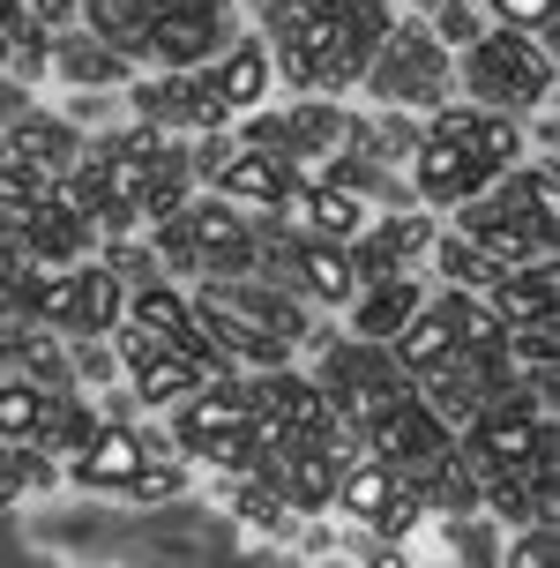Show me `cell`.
<instances>
[{
  "instance_id": "1",
  "label": "cell",
  "mask_w": 560,
  "mask_h": 568,
  "mask_svg": "<svg viewBox=\"0 0 560 568\" xmlns=\"http://www.w3.org/2000/svg\"><path fill=\"white\" fill-rule=\"evenodd\" d=\"M546 75H553V60H546V38H531V30H501V38L471 45V83L486 98H538Z\"/></svg>"
},
{
  "instance_id": "2",
  "label": "cell",
  "mask_w": 560,
  "mask_h": 568,
  "mask_svg": "<svg viewBox=\"0 0 560 568\" xmlns=\"http://www.w3.org/2000/svg\"><path fill=\"white\" fill-rule=\"evenodd\" d=\"M217 8H224V0H187V8H165V16H142V53H157L165 68L217 60V45H224Z\"/></svg>"
},
{
  "instance_id": "3",
  "label": "cell",
  "mask_w": 560,
  "mask_h": 568,
  "mask_svg": "<svg viewBox=\"0 0 560 568\" xmlns=\"http://www.w3.org/2000/svg\"><path fill=\"white\" fill-rule=\"evenodd\" d=\"M112 344H120V359L135 367V397L142 404H180V397H195L202 382H210L195 359H180V352H165L157 337H142L135 322H128V329H112Z\"/></svg>"
},
{
  "instance_id": "4",
  "label": "cell",
  "mask_w": 560,
  "mask_h": 568,
  "mask_svg": "<svg viewBox=\"0 0 560 568\" xmlns=\"http://www.w3.org/2000/svg\"><path fill=\"white\" fill-rule=\"evenodd\" d=\"M366 449H374V464H419V456H448V434L426 404L396 397L389 412L366 419Z\"/></svg>"
},
{
  "instance_id": "5",
  "label": "cell",
  "mask_w": 560,
  "mask_h": 568,
  "mask_svg": "<svg viewBox=\"0 0 560 568\" xmlns=\"http://www.w3.org/2000/svg\"><path fill=\"white\" fill-rule=\"evenodd\" d=\"M493 180H501V172L478 165L464 142H434L426 135V150H419V195L426 202H478Z\"/></svg>"
},
{
  "instance_id": "6",
  "label": "cell",
  "mask_w": 560,
  "mask_h": 568,
  "mask_svg": "<svg viewBox=\"0 0 560 568\" xmlns=\"http://www.w3.org/2000/svg\"><path fill=\"white\" fill-rule=\"evenodd\" d=\"M142 464H150V449H142L135 426H98L75 449V486H128Z\"/></svg>"
},
{
  "instance_id": "7",
  "label": "cell",
  "mask_w": 560,
  "mask_h": 568,
  "mask_svg": "<svg viewBox=\"0 0 560 568\" xmlns=\"http://www.w3.org/2000/svg\"><path fill=\"white\" fill-rule=\"evenodd\" d=\"M202 83H210V98H217L224 113L262 105V90H269V45H262V38H232V53H224Z\"/></svg>"
},
{
  "instance_id": "8",
  "label": "cell",
  "mask_w": 560,
  "mask_h": 568,
  "mask_svg": "<svg viewBox=\"0 0 560 568\" xmlns=\"http://www.w3.org/2000/svg\"><path fill=\"white\" fill-rule=\"evenodd\" d=\"M486 300H493V314H501L508 329H516V322H553V255L523 262V270H501V284H493Z\"/></svg>"
},
{
  "instance_id": "9",
  "label": "cell",
  "mask_w": 560,
  "mask_h": 568,
  "mask_svg": "<svg viewBox=\"0 0 560 568\" xmlns=\"http://www.w3.org/2000/svg\"><path fill=\"white\" fill-rule=\"evenodd\" d=\"M396 352H389V367L396 374H434L456 352V329H448V307H426V314H411L404 329H396Z\"/></svg>"
},
{
  "instance_id": "10",
  "label": "cell",
  "mask_w": 560,
  "mask_h": 568,
  "mask_svg": "<svg viewBox=\"0 0 560 568\" xmlns=\"http://www.w3.org/2000/svg\"><path fill=\"white\" fill-rule=\"evenodd\" d=\"M128 322H135L142 337H157L165 352H180V337H195V307L172 284H142L135 300H128Z\"/></svg>"
},
{
  "instance_id": "11",
  "label": "cell",
  "mask_w": 560,
  "mask_h": 568,
  "mask_svg": "<svg viewBox=\"0 0 560 568\" xmlns=\"http://www.w3.org/2000/svg\"><path fill=\"white\" fill-rule=\"evenodd\" d=\"M217 187H224V202H284L292 195L284 158H269V150H240V158L217 172Z\"/></svg>"
},
{
  "instance_id": "12",
  "label": "cell",
  "mask_w": 560,
  "mask_h": 568,
  "mask_svg": "<svg viewBox=\"0 0 560 568\" xmlns=\"http://www.w3.org/2000/svg\"><path fill=\"white\" fill-rule=\"evenodd\" d=\"M292 270H299L307 292H322V300H352V292H359V262H352V247H329V240L292 247Z\"/></svg>"
},
{
  "instance_id": "13",
  "label": "cell",
  "mask_w": 560,
  "mask_h": 568,
  "mask_svg": "<svg viewBox=\"0 0 560 568\" xmlns=\"http://www.w3.org/2000/svg\"><path fill=\"white\" fill-rule=\"evenodd\" d=\"M60 397L38 389V382H0V442H38L53 426Z\"/></svg>"
},
{
  "instance_id": "14",
  "label": "cell",
  "mask_w": 560,
  "mask_h": 568,
  "mask_svg": "<svg viewBox=\"0 0 560 568\" xmlns=\"http://www.w3.org/2000/svg\"><path fill=\"white\" fill-rule=\"evenodd\" d=\"M307 232H314V240H329V247L366 240V202H359V187H322V195H307Z\"/></svg>"
},
{
  "instance_id": "15",
  "label": "cell",
  "mask_w": 560,
  "mask_h": 568,
  "mask_svg": "<svg viewBox=\"0 0 560 568\" xmlns=\"http://www.w3.org/2000/svg\"><path fill=\"white\" fill-rule=\"evenodd\" d=\"M448 307V329H456V352H471V359H493L508 337V322L493 314V300H471V292H456V300H441Z\"/></svg>"
},
{
  "instance_id": "16",
  "label": "cell",
  "mask_w": 560,
  "mask_h": 568,
  "mask_svg": "<svg viewBox=\"0 0 560 568\" xmlns=\"http://www.w3.org/2000/svg\"><path fill=\"white\" fill-rule=\"evenodd\" d=\"M254 419V397L247 389H217V397H202L180 412V442L187 449H202V442H217V434H232V426H247Z\"/></svg>"
},
{
  "instance_id": "17",
  "label": "cell",
  "mask_w": 560,
  "mask_h": 568,
  "mask_svg": "<svg viewBox=\"0 0 560 568\" xmlns=\"http://www.w3.org/2000/svg\"><path fill=\"white\" fill-rule=\"evenodd\" d=\"M389 494H396V471H389V464H374V456H359V464L336 471V501L359 516V524H374V516L389 509Z\"/></svg>"
},
{
  "instance_id": "18",
  "label": "cell",
  "mask_w": 560,
  "mask_h": 568,
  "mask_svg": "<svg viewBox=\"0 0 560 568\" xmlns=\"http://www.w3.org/2000/svg\"><path fill=\"white\" fill-rule=\"evenodd\" d=\"M411 314H419V292H411V284L404 277H374V300H366V314H359V337L381 344V337H396Z\"/></svg>"
},
{
  "instance_id": "19",
  "label": "cell",
  "mask_w": 560,
  "mask_h": 568,
  "mask_svg": "<svg viewBox=\"0 0 560 568\" xmlns=\"http://www.w3.org/2000/svg\"><path fill=\"white\" fill-rule=\"evenodd\" d=\"M464 150H471L478 165L508 172V165H516V150H523V135H516V120H501V113H471V135H464Z\"/></svg>"
},
{
  "instance_id": "20",
  "label": "cell",
  "mask_w": 560,
  "mask_h": 568,
  "mask_svg": "<svg viewBox=\"0 0 560 568\" xmlns=\"http://www.w3.org/2000/svg\"><path fill=\"white\" fill-rule=\"evenodd\" d=\"M75 284H83V314H75V322H83V329H120V307H128V300H120V277H112L105 262H98V270H75Z\"/></svg>"
},
{
  "instance_id": "21",
  "label": "cell",
  "mask_w": 560,
  "mask_h": 568,
  "mask_svg": "<svg viewBox=\"0 0 560 568\" xmlns=\"http://www.w3.org/2000/svg\"><path fill=\"white\" fill-rule=\"evenodd\" d=\"M30 314H38V322H75V314H83V284H75V270L38 277V292H30Z\"/></svg>"
},
{
  "instance_id": "22",
  "label": "cell",
  "mask_w": 560,
  "mask_h": 568,
  "mask_svg": "<svg viewBox=\"0 0 560 568\" xmlns=\"http://www.w3.org/2000/svg\"><path fill=\"white\" fill-rule=\"evenodd\" d=\"M441 270L456 284H471V292H493V284H501V262H486L471 240H441Z\"/></svg>"
},
{
  "instance_id": "23",
  "label": "cell",
  "mask_w": 560,
  "mask_h": 568,
  "mask_svg": "<svg viewBox=\"0 0 560 568\" xmlns=\"http://www.w3.org/2000/svg\"><path fill=\"white\" fill-rule=\"evenodd\" d=\"M180 479H187L180 464H157V456H150V464H142V471L120 486V494H135V501H165V494H180Z\"/></svg>"
},
{
  "instance_id": "24",
  "label": "cell",
  "mask_w": 560,
  "mask_h": 568,
  "mask_svg": "<svg viewBox=\"0 0 560 568\" xmlns=\"http://www.w3.org/2000/svg\"><path fill=\"white\" fill-rule=\"evenodd\" d=\"M508 568H553V524H531L523 539L508 546Z\"/></svg>"
},
{
  "instance_id": "25",
  "label": "cell",
  "mask_w": 560,
  "mask_h": 568,
  "mask_svg": "<svg viewBox=\"0 0 560 568\" xmlns=\"http://www.w3.org/2000/svg\"><path fill=\"white\" fill-rule=\"evenodd\" d=\"M240 509H247L254 524H277V531H284V494H277L269 479H262V486H247V494H240Z\"/></svg>"
},
{
  "instance_id": "26",
  "label": "cell",
  "mask_w": 560,
  "mask_h": 568,
  "mask_svg": "<svg viewBox=\"0 0 560 568\" xmlns=\"http://www.w3.org/2000/svg\"><path fill=\"white\" fill-rule=\"evenodd\" d=\"M493 8L508 30H546V16H553V0H493Z\"/></svg>"
},
{
  "instance_id": "27",
  "label": "cell",
  "mask_w": 560,
  "mask_h": 568,
  "mask_svg": "<svg viewBox=\"0 0 560 568\" xmlns=\"http://www.w3.org/2000/svg\"><path fill=\"white\" fill-rule=\"evenodd\" d=\"M232 158H240V142H232V135H210V142H202V150H195V158H187V165H195V172H210V180H217V172L232 165Z\"/></svg>"
},
{
  "instance_id": "28",
  "label": "cell",
  "mask_w": 560,
  "mask_h": 568,
  "mask_svg": "<svg viewBox=\"0 0 560 568\" xmlns=\"http://www.w3.org/2000/svg\"><path fill=\"white\" fill-rule=\"evenodd\" d=\"M68 75H83V83H112V75H120V53H68Z\"/></svg>"
},
{
  "instance_id": "29",
  "label": "cell",
  "mask_w": 560,
  "mask_h": 568,
  "mask_svg": "<svg viewBox=\"0 0 560 568\" xmlns=\"http://www.w3.org/2000/svg\"><path fill=\"white\" fill-rule=\"evenodd\" d=\"M23 277V240H16V225H0V292Z\"/></svg>"
},
{
  "instance_id": "30",
  "label": "cell",
  "mask_w": 560,
  "mask_h": 568,
  "mask_svg": "<svg viewBox=\"0 0 560 568\" xmlns=\"http://www.w3.org/2000/svg\"><path fill=\"white\" fill-rule=\"evenodd\" d=\"M75 16V0H38V16H30V30H53V23H68Z\"/></svg>"
},
{
  "instance_id": "31",
  "label": "cell",
  "mask_w": 560,
  "mask_h": 568,
  "mask_svg": "<svg viewBox=\"0 0 560 568\" xmlns=\"http://www.w3.org/2000/svg\"><path fill=\"white\" fill-rule=\"evenodd\" d=\"M471 135V113H441L434 120V142H464Z\"/></svg>"
},
{
  "instance_id": "32",
  "label": "cell",
  "mask_w": 560,
  "mask_h": 568,
  "mask_svg": "<svg viewBox=\"0 0 560 568\" xmlns=\"http://www.w3.org/2000/svg\"><path fill=\"white\" fill-rule=\"evenodd\" d=\"M441 30H448V38H478V23L464 16V8H441Z\"/></svg>"
},
{
  "instance_id": "33",
  "label": "cell",
  "mask_w": 560,
  "mask_h": 568,
  "mask_svg": "<svg viewBox=\"0 0 560 568\" xmlns=\"http://www.w3.org/2000/svg\"><path fill=\"white\" fill-rule=\"evenodd\" d=\"M254 8H269V0H254Z\"/></svg>"
}]
</instances>
